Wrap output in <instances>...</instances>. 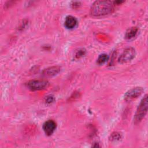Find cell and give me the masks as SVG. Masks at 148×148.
I'll list each match as a JSON object with an SVG mask.
<instances>
[{
	"label": "cell",
	"instance_id": "obj_7",
	"mask_svg": "<svg viewBox=\"0 0 148 148\" xmlns=\"http://www.w3.org/2000/svg\"><path fill=\"white\" fill-rule=\"evenodd\" d=\"M61 71V68L58 66H54L44 69L42 73V75L46 77H53L57 75Z\"/></svg>",
	"mask_w": 148,
	"mask_h": 148
},
{
	"label": "cell",
	"instance_id": "obj_3",
	"mask_svg": "<svg viewBox=\"0 0 148 148\" xmlns=\"http://www.w3.org/2000/svg\"><path fill=\"white\" fill-rule=\"evenodd\" d=\"M49 82L45 80H32L26 83L28 88L31 91L44 90L49 86Z\"/></svg>",
	"mask_w": 148,
	"mask_h": 148
},
{
	"label": "cell",
	"instance_id": "obj_5",
	"mask_svg": "<svg viewBox=\"0 0 148 148\" xmlns=\"http://www.w3.org/2000/svg\"><path fill=\"white\" fill-rule=\"evenodd\" d=\"M143 88L140 87L133 88L128 90L124 95V99L126 101H131L139 97L143 92Z\"/></svg>",
	"mask_w": 148,
	"mask_h": 148
},
{
	"label": "cell",
	"instance_id": "obj_9",
	"mask_svg": "<svg viewBox=\"0 0 148 148\" xmlns=\"http://www.w3.org/2000/svg\"><path fill=\"white\" fill-rule=\"evenodd\" d=\"M138 28L136 27H132L127 29L125 34V38L127 40L133 39L138 34Z\"/></svg>",
	"mask_w": 148,
	"mask_h": 148
},
{
	"label": "cell",
	"instance_id": "obj_11",
	"mask_svg": "<svg viewBox=\"0 0 148 148\" xmlns=\"http://www.w3.org/2000/svg\"><path fill=\"white\" fill-rule=\"evenodd\" d=\"M121 138V135L117 132H114L111 134L110 139L112 141H117L119 140Z\"/></svg>",
	"mask_w": 148,
	"mask_h": 148
},
{
	"label": "cell",
	"instance_id": "obj_1",
	"mask_svg": "<svg viewBox=\"0 0 148 148\" xmlns=\"http://www.w3.org/2000/svg\"><path fill=\"white\" fill-rule=\"evenodd\" d=\"M114 2L111 1H97L91 5L90 13L95 17H100L111 14L114 9Z\"/></svg>",
	"mask_w": 148,
	"mask_h": 148
},
{
	"label": "cell",
	"instance_id": "obj_10",
	"mask_svg": "<svg viewBox=\"0 0 148 148\" xmlns=\"http://www.w3.org/2000/svg\"><path fill=\"white\" fill-rule=\"evenodd\" d=\"M108 56L106 54H102L97 58V62L99 65H102L108 60Z\"/></svg>",
	"mask_w": 148,
	"mask_h": 148
},
{
	"label": "cell",
	"instance_id": "obj_13",
	"mask_svg": "<svg viewBox=\"0 0 148 148\" xmlns=\"http://www.w3.org/2000/svg\"><path fill=\"white\" fill-rule=\"evenodd\" d=\"M84 53H85V51H83V50H79V51L77 52L76 56L77 57H80L83 56L84 54Z\"/></svg>",
	"mask_w": 148,
	"mask_h": 148
},
{
	"label": "cell",
	"instance_id": "obj_4",
	"mask_svg": "<svg viewBox=\"0 0 148 148\" xmlns=\"http://www.w3.org/2000/svg\"><path fill=\"white\" fill-rule=\"evenodd\" d=\"M135 55V50L133 47L127 48L120 56L118 59V62L121 64L128 62L134 58Z\"/></svg>",
	"mask_w": 148,
	"mask_h": 148
},
{
	"label": "cell",
	"instance_id": "obj_2",
	"mask_svg": "<svg viewBox=\"0 0 148 148\" xmlns=\"http://www.w3.org/2000/svg\"><path fill=\"white\" fill-rule=\"evenodd\" d=\"M147 95L146 94L144 96V97L142 99L136 109L134 119V123L135 124L140 123L142 121V120L144 118V117L147 113Z\"/></svg>",
	"mask_w": 148,
	"mask_h": 148
},
{
	"label": "cell",
	"instance_id": "obj_8",
	"mask_svg": "<svg viewBox=\"0 0 148 148\" xmlns=\"http://www.w3.org/2000/svg\"><path fill=\"white\" fill-rule=\"evenodd\" d=\"M77 20L72 16H68L66 17L64 21V25L68 29H73L77 25Z\"/></svg>",
	"mask_w": 148,
	"mask_h": 148
},
{
	"label": "cell",
	"instance_id": "obj_6",
	"mask_svg": "<svg viewBox=\"0 0 148 148\" xmlns=\"http://www.w3.org/2000/svg\"><path fill=\"white\" fill-rule=\"evenodd\" d=\"M56 128V123L52 120H49L45 122L43 125V130L46 135H51Z\"/></svg>",
	"mask_w": 148,
	"mask_h": 148
},
{
	"label": "cell",
	"instance_id": "obj_12",
	"mask_svg": "<svg viewBox=\"0 0 148 148\" xmlns=\"http://www.w3.org/2000/svg\"><path fill=\"white\" fill-rule=\"evenodd\" d=\"M54 101V98L51 95H49L47 96L46 98H45V102L47 103H51L53 102Z\"/></svg>",
	"mask_w": 148,
	"mask_h": 148
}]
</instances>
